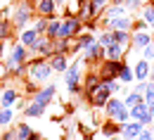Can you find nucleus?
Segmentation results:
<instances>
[{"mask_svg":"<svg viewBox=\"0 0 154 140\" xmlns=\"http://www.w3.org/2000/svg\"><path fill=\"white\" fill-rule=\"evenodd\" d=\"M107 114L116 121V123H126V121L131 119V114H128V107H126V102L121 100H114V98H109L107 100Z\"/></svg>","mask_w":154,"mask_h":140,"instance_id":"nucleus-1","label":"nucleus"},{"mask_svg":"<svg viewBox=\"0 0 154 140\" xmlns=\"http://www.w3.org/2000/svg\"><path fill=\"white\" fill-rule=\"evenodd\" d=\"M121 69H123V60H107L104 67H102V71H97V74H100L102 81L104 79H119Z\"/></svg>","mask_w":154,"mask_h":140,"instance_id":"nucleus-2","label":"nucleus"},{"mask_svg":"<svg viewBox=\"0 0 154 140\" xmlns=\"http://www.w3.org/2000/svg\"><path fill=\"white\" fill-rule=\"evenodd\" d=\"M78 81H81V62H74V64L66 69V86H69V93H78V90H81Z\"/></svg>","mask_w":154,"mask_h":140,"instance_id":"nucleus-3","label":"nucleus"},{"mask_svg":"<svg viewBox=\"0 0 154 140\" xmlns=\"http://www.w3.org/2000/svg\"><path fill=\"white\" fill-rule=\"evenodd\" d=\"M78 31H81V19L71 14L66 21H62V26H59V38H71V36H76Z\"/></svg>","mask_w":154,"mask_h":140,"instance_id":"nucleus-4","label":"nucleus"},{"mask_svg":"<svg viewBox=\"0 0 154 140\" xmlns=\"http://www.w3.org/2000/svg\"><path fill=\"white\" fill-rule=\"evenodd\" d=\"M142 131H145V123L137 121V119H131V121H126V123H121V135H123V138L135 140Z\"/></svg>","mask_w":154,"mask_h":140,"instance_id":"nucleus-5","label":"nucleus"},{"mask_svg":"<svg viewBox=\"0 0 154 140\" xmlns=\"http://www.w3.org/2000/svg\"><path fill=\"white\" fill-rule=\"evenodd\" d=\"M104 24H107L112 31H128V29L133 26V19H131L128 14H123V17H104Z\"/></svg>","mask_w":154,"mask_h":140,"instance_id":"nucleus-6","label":"nucleus"},{"mask_svg":"<svg viewBox=\"0 0 154 140\" xmlns=\"http://www.w3.org/2000/svg\"><path fill=\"white\" fill-rule=\"evenodd\" d=\"M24 60H26V45L19 43V45L12 50V57H10V62H7V67H10V69H14V71H21Z\"/></svg>","mask_w":154,"mask_h":140,"instance_id":"nucleus-7","label":"nucleus"},{"mask_svg":"<svg viewBox=\"0 0 154 140\" xmlns=\"http://www.w3.org/2000/svg\"><path fill=\"white\" fill-rule=\"evenodd\" d=\"M50 71H52V67H50V64L36 62V64L31 67V79H33V81H45L48 76H50Z\"/></svg>","mask_w":154,"mask_h":140,"instance_id":"nucleus-8","label":"nucleus"},{"mask_svg":"<svg viewBox=\"0 0 154 140\" xmlns=\"http://www.w3.org/2000/svg\"><path fill=\"white\" fill-rule=\"evenodd\" d=\"M152 43V36L147 33V31H135L131 33V48L137 50V48H145V45H149Z\"/></svg>","mask_w":154,"mask_h":140,"instance_id":"nucleus-9","label":"nucleus"},{"mask_svg":"<svg viewBox=\"0 0 154 140\" xmlns=\"http://www.w3.org/2000/svg\"><path fill=\"white\" fill-rule=\"evenodd\" d=\"M90 98H93V104H95V107H102V104H107V100L112 98V93H109V90H107V88L100 83V88H97Z\"/></svg>","mask_w":154,"mask_h":140,"instance_id":"nucleus-10","label":"nucleus"},{"mask_svg":"<svg viewBox=\"0 0 154 140\" xmlns=\"http://www.w3.org/2000/svg\"><path fill=\"white\" fill-rule=\"evenodd\" d=\"M133 71H135V79H137V81H147V79H149L152 67H149V62H147V60H140L137 64H135Z\"/></svg>","mask_w":154,"mask_h":140,"instance_id":"nucleus-11","label":"nucleus"},{"mask_svg":"<svg viewBox=\"0 0 154 140\" xmlns=\"http://www.w3.org/2000/svg\"><path fill=\"white\" fill-rule=\"evenodd\" d=\"M55 90H57L55 86H48V88H43L40 93H36V98H33V102H38V104H43V107H45L48 102H50L52 98H55Z\"/></svg>","mask_w":154,"mask_h":140,"instance_id":"nucleus-12","label":"nucleus"},{"mask_svg":"<svg viewBox=\"0 0 154 140\" xmlns=\"http://www.w3.org/2000/svg\"><path fill=\"white\" fill-rule=\"evenodd\" d=\"M55 0H38V12L43 17H48V19H52L55 17Z\"/></svg>","mask_w":154,"mask_h":140,"instance_id":"nucleus-13","label":"nucleus"},{"mask_svg":"<svg viewBox=\"0 0 154 140\" xmlns=\"http://www.w3.org/2000/svg\"><path fill=\"white\" fill-rule=\"evenodd\" d=\"M104 57L107 60H123V45H119V43L107 45L104 48Z\"/></svg>","mask_w":154,"mask_h":140,"instance_id":"nucleus-14","label":"nucleus"},{"mask_svg":"<svg viewBox=\"0 0 154 140\" xmlns=\"http://www.w3.org/2000/svg\"><path fill=\"white\" fill-rule=\"evenodd\" d=\"M102 55H104V48H102L97 40H95V43H90V45L85 48V57H88V60H100Z\"/></svg>","mask_w":154,"mask_h":140,"instance_id":"nucleus-15","label":"nucleus"},{"mask_svg":"<svg viewBox=\"0 0 154 140\" xmlns=\"http://www.w3.org/2000/svg\"><path fill=\"white\" fill-rule=\"evenodd\" d=\"M36 40H38V31H36V29H26V31L21 33V43H24V45H31V48H33Z\"/></svg>","mask_w":154,"mask_h":140,"instance_id":"nucleus-16","label":"nucleus"},{"mask_svg":"<svg viewBox=\"0 0 154 140\" xmlns=\"http://www.w3.org/2000/svg\"><path fill=\"white\" fill-rule=\"evenodd\" d=\"M14 21H17V24H26V21H29V2H24V5H19V7H17Z\"/></svg>","mask_w":154,"mask_h":140,"instance_id":"nucleus-17","label":"nucleus"},{"mask_svg":"<svg viewBox=\"0 0 154 140\" xmlns=\"http://www.w3.org/2000/svg\"><path fill=\"white\" fill-rule=\"evenodd\" d=\"M50 67H52V71H66V57L57 52L52 57V62H50Z\"/></svg>","mask_w":154,"mask_h":140,"instance_id":"nucleus-18","label":"nucleus"},{"mask_svg":"<svg viewBox=\"0 0 154 140\" xmlns=\"http://www.w3.org/2000/svg\"><path fill=\"white\" fill-rule=\"evenodd\" d=\"M126 107H128V109H131V107H135V104H140V102H145V95H142V93H128V98H126Z\"/></svg>","mask_w":154,"mask_h":140,"instance_id":"nucleus-19","label":"nucleus"},{"mask_svg":"<svg viewBox=\"0 0 154 140\" xmlns=\"http://www.w3.org/2000/svg\"><path fill=\"white\" fill-rule=\"evenodd\" d=\"M112 36H114V43H119V45H131V33L128 31H112Z\"/></svg>","mask_w":154,"mask_h":140,"instance_id":"nucleus-20","label":"nucleus"},{"mask_svg":"<svg viewBox=\"0 0 154 140\" xmlns=\"http://www.w3.org/2000/svg\"><path fill=\"white\" fill-rule=\"evenodd\" d=\"M33 50H38L40 55H50L52 52V45H50V40H36V45H33Z\"/></svg>","mask_w":154,"mask_h":140,"instance_id":"nucleus-21","label":"nucleus"},{"mask_svg":"<svg viewBox=\"0 0 154 140\" xmlns=\"http://www.w3.org/2000/svg\"><path fill=\"white\" fill-rule=\"evenodd\" d=\"M135 79V71L128 67V64H123V69H121V74H119V81H123V83H131Z\"/></svg>","mask_w":154,"mask_h":140,"instance_id":"nucleus-22","label":"nucleus"},{"mask_svg":"<svg viewBox=\"0 0 154 140\" xmlns=\"http://www.w3.org/2000/svg\"><path fill=\"white\" fill-rule=\"evenodd\" d=\"M31 126L29 123H21L19 128H17V140H31Z\"/></svg>","mask_w":154,"mask_h":140,"instance_id":"nucleus-23","label":"nucleus"},{"mask_svg":"<svg viewBox=\"0 0 154 140\" xmlns=\"http://www.w3.org/2000/svg\"><path fill=\"white\" fill-rule=\"evenodd\" d=\"M95 14H97V12H95V7H93V5H90V0H88V2H85V5L81 7V19H93Z\"/></svg>","mask_w":154,"mask_h":140,"instance_id":"nucleus-24","label":"nucleus"},{"mask_svg":"<svg viewBox=\"0 0 154 140\" xmlns=\"http://www.w3.org/2000/svg\"><path fill=\"white\" fill-rule=\"evenodd\" d=\"M90 43H95V36H93V33H85V36H81V38L76 40V48L78 50H85Z\"/></svg>","mask_w":154,"mask_h":140,"instance_id":"nucleus-25","label":"nucleus"},{"mask_svg":"<svg viewBox=\"0 0 154 140\" xmlns=\"http://www.w3.org/2000/svg\"><path fill=\"white\" fill-rule=\"evenodd\" d=\"M142 21L149 24V26H154V5H147V7L142 10Z\"/></svg>","mask_w":154,"mask_h":140,"instance_id":"nucleus-26","label":"nucleus"},{"mask_svg":"<svg viewBox=\"0 0 154 140\" xmlns=\"http://www.w3.org/2000/svg\"><path fill=\"white\" fill-rule=\"evenodd\" d=\"M59 26H62V21H52L48 29H45V33H48V38H59Z\"/></svg>","mask_w":154,"mask_h":140,"instance_id":"nucleus-27","label":"nucleus"},{"mask_svg":"<svg viewBox=\"0 0 154 140\" xmlns=\"http://www.w3.org/2000/svg\"><path fill=\"white\" fill-rule=\"evenodd\" d=\"M123 14H126V7L123 5H112L107 10V17H123Z\"/></svg>","mask_w":154,"mask_h":140,"instance_id":"nucleus-28","label":"nucleus"},{"mask_svg":"<svg viewBox=\"0 0 154 140\" xmlns=\"http://www.w3.org/2000/svg\"><path fill=\"white\" fill-rule=\"evenodd\" d=\"M14 98H17V95H14V90H10V88H7V90H5L2 95H0V102H2V107L12 104V102H14Z\"/></svg>","mask_w":154,"mask_h":140,"instance_id":"nucleus-29","label":"nucleus"},{"mask_svg":"<svg viewBox=\"0 0 154 140\" xmlns=\"http://www.w3.org/2000/svg\"><path fill=\"white\" fill-rule=\"evenodd\" d=\"M43 109H45L43 104H38V102H33V104H31V107L26 109V117H40V114H43Z\"/></svg>","mask_w":154,"mask_h":140,"instance_id":"nucleus-30","label":"nucleus"},{"mask_svg":"<svg viewBox=\"0 0 154 140\" xmlns=\"http://www.w3.org/2000/svg\"><path fill=\"white\" fill-rule=\"evenodd\" d=\"M97 43H100L102 48H107V45H112V43H114V36H112V31H104V33L100 36V40H97Z\"/></svg>","mask_w":154,"mask_h":140,"instance_id":"nucleus-31","label":"nucleus"},{"mask_svg":"<svg viewBox=\"0 0 154 140\" xmlns=\"http://www.w3.org/2000/svg\"><path fill=\"white\" fill-rule=\"evenodd\" d=\"M142 60H147V62L154 60V43H149V45L142 48Z\"/></svg>","mask_w":154,"mask_h":140,"instance_id":"nucleus-32","label":"nucleus"},{"mask_svg":"<svg viewBox=\"0 0 154 140\" xmlns=\"http://www.w3.org/2000/svg\"><path fill=\"white\" fill-rule=\"evenodd\" d=\"M10 121H12V112L10 109H2L0 112V126H7Z\"/></svg>","mask_w":154,"mask_h":140,"instance_id":"nucleus-33","label":"nucleus"},{"mask_svg":"<svg viewBox=\"0 0 154 140\" xmlns=\"http://www.w3.org/2000/svg\"><path fill=\"white\" fill-rule=\"evenodd\" d=\"M140 2H142V0H126V2H123V7H126V10H137V7H140Z\"/></svg>","mask_w":154,"mask_h":140,"instance_id":"nucleus-34","label":"nucleus"},{"mask_svg":"<svg viewBox=\"0 0 154 140\" xmlns=\"http://www.w3.org/2000/svg\"><path fill=\"white\" fill-rule=\"evenodd\" d=\"M109 0H90V5L95 7V12H100V10H104V5H107Z\"/></svg>","mask_w":154,"mask_h":140,"instance_id":"nucleus-35","label":"nucleus"},{"mask_svg":"<svg viewBox=\"0 0 154 140\" xmlns=\"http://www.w3.org/2000/svg\"><path fill=\"white\" fill-rule=\"evenodd\" d=\"M137 140H154V133L149 131V128H145V131L137 135Z\"/></svg>","mask_w":154,"mask_h":140,"instance_id":"nucleus-36","label":"nucleus"},{"mask_svg":"<svg viewBox=\"0 0 154 140\" xmlns=\"http://www.w3.org/2000/svg\"><path fill=\"white\" fill-rule=\"evenodd\" d=\"M45 19H48V17H43V19H38V21H36V31H38V33H43V31L48 29V24H45Z\"/></svg>","mask_w":154,"mask_h":140,"instance_id":"nucleus-37","label":"nucleus"},{"mask_svg":"<svg viewBox=\"0 0 154 140\" xmlns=\"http://www.w3.org/2000/svg\"><path fill=\"white\" fill-rule=\"evenodd\" d=\"M7 31H10V26H7L5 21H0V38H5V36H7Z\"/></svg>","mask_w":154,"mask_h":140,"instance_id":"nucleus-38","label":"nucleus"},{"mask_svg":"<svg viewBox=\"0 0 154 140\" xmlns=\"http://www.w3.org/2000/svg\"><path fill=\"white\" fill-rule=\"evenodd\" d=\"M109 2H112V5H123L126 0H109Z\"/></svg>","mask_w":154,"mask_h":140,"instance_id":"nucleus-39","label":"nucleus"},{"mask_svg":"<svg viewBox=\"0 0 154 140\" xmlns=\"http://www.w3.org/2000/svg\"><path fill=\"white\" fill-rule=\"evenodd\" d=\"M149 79H152V81H154V69H152V71H149Z\"/></svg>","mask_w":154,"mask_h":140,"instance_id":"nucleus-40","label":"nucleus"},{"mask_svg":"<svg viewBox=\"0 0 154 140\" xmlns=\"http://www.w3.org/2000/svg\"><path fill=\"white\" fill-rule=\"evenodd\" d=\"M149 5H154V0H149Z\"/></svg>","mask_w":154,"mask_h":140,"instance_id":"nucleus-41","label":"nucleus"}]
</instances>
